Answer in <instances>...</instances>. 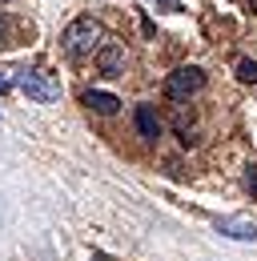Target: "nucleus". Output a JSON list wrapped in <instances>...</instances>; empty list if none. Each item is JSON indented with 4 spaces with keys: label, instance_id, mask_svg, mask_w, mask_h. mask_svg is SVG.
I'll use <instances>...</instances> for the list:
<instances>
[{
    "label": "nucleus",
    "instance_id": "8",
    "mask_svg": "<svg viewBox=\"0 0 257 261\" xmlns=\"http://www.w3.org/2000/svg\"><path fill=\"white\" fill-rule=\"evenodd\" d=\"M16 81H20V68H0V97H4V93H12V89H16Z\"/></svg>",
    "mask_w": 257,
    "mask_h": 261
},
{
    "label": "nucleus",
    "instance_id": "6",
    "mask_svg": "<svg viewBox=\"0 0 257 261\" xmlns=\"http://www.w3.org/2000/svg\"><path fill=\"white\" fill-rule=\"evenodd\" d=\"M137 129H141V137H149V141L161 137V117H157L153 105H137Z\"/></svg>",
    "mask_w": 257,
    "mask_h": 261
},
{
    "label": "nucleus",
    "instance_id": "10",
    "mask_svg": "<svg viewBox=\"0 0 257 261\" xmlns=\"http://www.w3.org/2000/svg\"><path fill=\"white\" fill-rule=\"evenodd\" d=\"M0 44H12V20L0 12Z\"/></svg>",
    "mask_w": 257,
    "mask_h": 261
},
{
    "label": "nucleus",
    "instance_id": "13",
    "mask_svg": "<svg viewBox=\"0 0 257 261\" xmlns=\"http://www.w3.org/2000/svg\"><path fill=\"white\" fill-rule=\"evenodd\" d=\"M93 261H109V257H105V253H93Z\"/></svg>",
    "mask_w": 257,
    "mask_h": 261
},
{
    "label": "nucleus",
    "instance_id": "11",
    "mask_svg": "<svg viewBox=\"0 0 257 261\" xmlns=\"http://www.w3.org/2000/svg\"><path fill=\"white\" fill-rule=\"evenodd\" d=\"M245 189L257 193V165H245Z\"/></svg>",
    "mask_w": 257,
    "mask_h": 261
},
{
    "label": "nucleus",
    "instance_id": "5",
    "mask_svg": "<svg viewBox=\"0 0 257 261\" xmlns=\"http://www.w3.org/2000/svg\"><path fill=\"white\" fill-rule=\"evenodd\" d=\"M81 100H85L93 113H100V117H113V113L121 109V100L113 97V93H100V89H89V93H85Z\"/></svg>",
    "mask_w": 257,
    "mask_h": 261
},
{
    "label": "nucleus",
    "instance_id": "7",
    "mask_svg": "<svg viewBox=\"0 0 257 261\" xmlns=\"http://www.w3.org/2000/svg\"><path fill=\"white\" fill-rule=\"evenodd\" d=\"M217 233L221 237H237V241H253L257 245V225H249V221H217Z\"/></svg>",
    "mask_w": 257,
    "mask_h": 261
},
{
    "label": "nucleus",
    "instance_id": "2",
    "mask_svg": "<svg viewBox=\"0 0 257 261\" xmlns=\"http://www.w3.org/2000/svg\"><path fill=\"white\" fill-rule=\"evenodd\" d=\"M16 89H20L29 100H36V105L61 100V81H57V72H48V68H20Z\"/></svg>",
    "mask_w": 257,
    "mask_h": 261
},
{
    "label": "nucleus",
    "instance_id": "12",
    "mask_svg": "<svg viewBox=\"0 0 257 261\" xmlns=\"http://www.w3.org/2000/svg\"><path fill=\"white\" fill-rule=\"evenodd\" d=\"M161 8H165V12H181V8H185V4H181V0H157Z\"/></svg>",
    "mask_w": 257,
    "mask_h": 261
},
{
    "label": "nucleus",
    "instance_id": "1",
    "mask_svg": "<svg viewBox=\"0 0 257 261\" xmlns=\"http://www.w3.org/2000/svg\"><path fill=\"white\" fill-rule=\"evenodd\" d=\"M100 44H105V24L93 20V16H76V20L61 33V48H64V57H72V61L96 57Z\"/></svg>",
    "mask_w": 257,
    "mask_h": 261
},
{
    "label": "nucleus",
    "instance_id": "9",
    "mask_svg": "<svg viewBox=\"0 0 257 261\" xmlns=\"http://www.w3.org/2000/svg\"><path fill=\"white\" fill-rule=\"evenodd\" d=\"M237 76H241L245 85H257V65L253 61H237Z\"/></svg>",
    "mask_w": 257,
    "mask_h": 261
},
{
    "label": "nucleus",
    "instance_id": "3",
    "mask_svg": "<svg viewBox=\"0 0 257 261\" xmlns=\"http://www.w3.org/2000/svg\"><path fill=\"white\" fill-rule=\"evenodd\" d=\"M201 89H205V72L197 65L177 68V72H169V81H165V93L173 100H185V97H193V93H201Z\"/></svg>",
    "mask_w": 257,
    "mask_h": 261
},
{
    "label": "nucleus",
    "instance_id": "4",
    "mask_svg": "<svg viewBox=\"0 0 257 261\" xmlns=\"http://www.w3.org/2000/svg\"><path fill=\"white\" fill-rule=\"evenodd\" d=\"M96 68L100 76H125V44L105 36V44L96 48Z\"/></svg>",
    "mask_w": 257,
    "mask_h": 261
}]
</instances>
